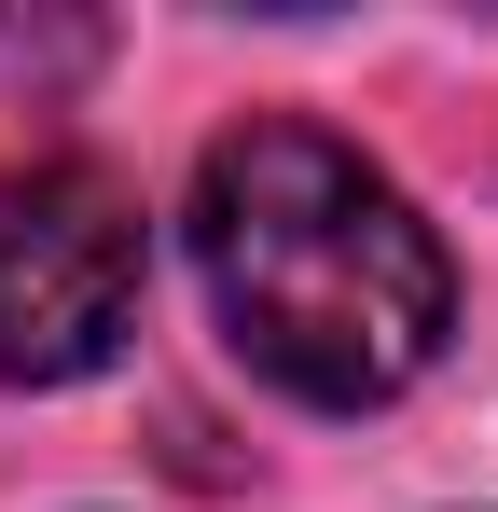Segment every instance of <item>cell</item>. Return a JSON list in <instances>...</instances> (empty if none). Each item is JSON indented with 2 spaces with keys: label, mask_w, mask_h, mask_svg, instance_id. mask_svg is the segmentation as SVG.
Here are the masks:
<instances>
[{
  "label": "cell",
  "mask_w": 498,
  "mask_h": 512,
  "mask_svg": "<svg viewBox=\"0 0 498 512\" xmlns=\"http://www.w3.org/2000/svg\"><path fill=\"white\" fill-rule=\"evenodd\" d=\"M97 70V28H0V84H70Z\"/></svg>",
  "instance_id": "obj_3"
},
{
  "label": "cell",
  "mask_w": 498,
  "mask_h": 512,
  "mask_svg": "<svg viewBox=\"0 0 498 512\" xmlns=\"http://www.w3.org/2000/svg\"><path fill=\"white\" fill-rule=\"evenodd\" d=\"M139 277H153V236L111 167H70V153L0 167V388L111 374V346L139 333Z\"/></svg>",
  "instance_id": "obj_2"
},
{
  "label": "cell",
  "mask_w": 498,
  "mask_h": 512,
  "mask_svg": "<svg viewBox=\"0 0 498 512\" xmlns=\"http://www.w3.org/2000/svg\"><path fill=\"white\" fill-rule=\"evenodd\" d=\"M194 277L222 305V346L319 416L402 402L457 333V263L415 222V194L305 111H249L208 139Z\"/></svg>",
  "instance_id": "obj_1"
}]
</instances>
